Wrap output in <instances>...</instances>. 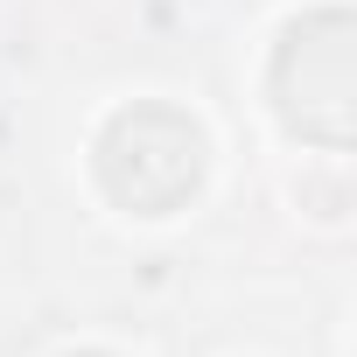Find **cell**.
<instances>
[{"instance_id": "6da1fadb", "label": "cell", "mask_w": 357, "mask_h": 357, "mask_svg": "<svg viewBox=\"0 0 357 357\" xmlns=\"http://www.w3.org/2000/svg\"><path fill=\"white\" fill-rule=\"evenodd\" d=\"M350 22L343 15H315L308 29H294L287 36V56L294 63H308V105H301V133H315V140H329V147H343L350 140Z\"/></svg>"}]
</instances>
